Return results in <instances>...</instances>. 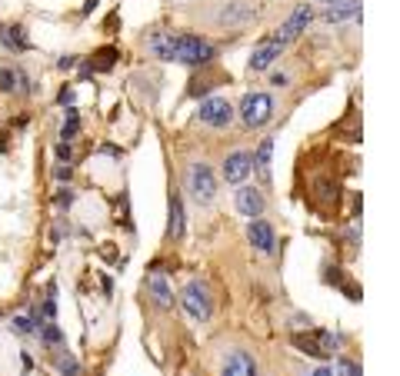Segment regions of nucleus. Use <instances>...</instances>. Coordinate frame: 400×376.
<instances>
[{"instance_id": "obj_2", "label": "nucleus", "mask_w": 400, "mask_h": 376, "mask_svg": "<svg viewBox=\"0 0 400 376\" xmlns=\"http://www.w3.org/2000/svg\"><path fill=\"white\" fill-rule=\"evenodd\" d=\"M184 183H187V190H190V196L197 200V207H207L217 194L214 170H210V164H203V160H194V164L187 166Z\"/></svg>"}, {"instance_id": "obj_3", "label": "nucleus", "mask_w": 400, "mask_h": 376, "mask_svg": "<svg viewBox=\"0 0 400 376\" xmlns=\"http://www.w3.org/2000/svg\"><path fill=\"white\" fill-rule=\"evenodd\" d=\"M180 303H184V310L190 320H197V323L210 320V290H207V283L190 280V283L180 290Z\"/></svg>"}, {"instance_id": "obj_8", "label": "nucleus", "mask_w": 400, "mask_h": 376, "mask_svg": "<svg viewBox=\"0 0 400 376\" xmlns=\"http://www.w3.org/2000/svg\"><path fill=\"white\" fill-rule=\"evenodd\" d=\"M254 17H257V10H254L250 3L231 0V3H224V7H220V14H217V24H220V27H227V31H240V27H247Z\"/></svg>"}, {"instance_id": "obj_23", "label": "nucleus", "mask_w": 400, "mask_h": 376, "mask_svg": "<svg viewBox=\"0 0 400 376\" xmlns=\"http://www.w3.org/2000/svg\"><path fill=\"white\" fill-rule=\"evenodd\" d=\"M337 373L340 376H360V366H357V363H351V360H340L337 363Z\"/></svg>"}, {"instance_id": "obj_18", "label": "nucleus", "mask_w": 400, "mask_h": 376, "mask_svg": "<svg viewBox=\"0 0 400 376\" xmlns=\"http://www.w3.org/2000/svg\"><path fill=\"white\" fill-rule=\"evenodd\" d=\"M3 40H7V47H14V50H27V47H31V40L24 37V27H7V31H3Z\"/></svg>"}, {"instance_id": "obj_17", "label": "nucleus", "mask_w": 400, "mask_h": 376, "mask_svg": "<svg viewBox=\"0 0 400 376\" xmlns=\"http://www.w3.org/2000/svg\"><path fill=\"white\" fill-rule=\"evenodd\" d=\"M184 233V203H180V196L174 194L170 196V220H167V237L170 240H177Z\"/></svg>"}, {"instance_id": "obj_14", "label": "nucleus", "mask_w": 400, "mask_h": 376, "mask_svg": "<svg viewBox=\"0 0 400 376\" xmlns=\"http://www.w3.org/2000/svg\"><path fill=\"white\" fill-rule=\"evenodd\" d=\"M147 293L154 297V303L160 310H170V306H174V290H170V283L160 273H151V276H147Z\"/></svg>"}, {"instance_id": "obj_13", "label": "nucleus", "mask_w": 400, "mask_h": 376, "mask_svg": "<svg viewBox=\"0 0 400 376\" xmlns=\"http://www.w3.org/2000/svg\"><path fill=\"white\" fill-rule=\"evenodd\" d=\"M250 173V153L247 150H237L224 160V180L227 183H240Z\"/></svg>"}, {"instance_id": "obj_4", "label": "nucleus", "mask_w": 400, "mask_h": 376, "mask_svg": "<svg viewBox=\"0 0 400 376\" xmlns=\"http://www.w3.org/2000/svg\"><path fill=\"white\" fill-rule=\"evenodd\" d=\"M274 117V100H270V93H247L244 100H240V120L244 127H263V123Z\"/></svg>"}, {"instance_id": "obj_1", "label": "nucleus", "mask_w": 400, "mask_h": 376, "mask_svg": "<svg viewBox=\"0 0 400 376\" xmlns=\"http://www.w3.org/2000/svg\"><path fill=\"white\" fill-rule=\"evenodd\" d=\"M147 47L154 50V57L160 61H174V63H187V67H200V63L214 61V47L207 44L197 33H170V31H157L151 33Z\"/></svg>"}, {"instance_id": "obj_20", "label": "nucleus", "mask_w": 400, "mask_h": 376, "mask_svg": "<svg viewBox=\"0 0 400 376\" xmlns=\"http://www.w3.org/2000/svg\"><path fill=\"white\" fill-rule=\"evenodd\" d=\"M40 340H44V343H50V346H57V343H63V333L57 330V327H54V323H44V327H40Z\"/></svg>"}, {"instance_id": "obj_27", "label": "nucleus", "mask_w": 400, "mask_h": 376, "mask_svg": "<svg viewBox=\"0 0 400 376\" xmlns=\"http://www.w3.org/2000/svg\"><path fill=\"white\" fill-rule=\"evenodd\" d=\"M74 63H77V61H74V57H63V61H61V70H70Z\"/></svg>"}, {"instance_id": "obj_28", "label": "nucleus", "mask_w": 400, "mask_h": 376, "mask_svg": "<svg viewBox=\"0 0 400 376\" xmlns=\"http://www.w3.org/2000/svg\"><path fill=\"white\" fill-rule=\"evenodd\" d=\"M327 3H337V0H327Z\"/></svg>"}, {"instance_id": "obj_7", "label": "nucleus", "mask_w": 400, "mask_h": 376, "mask_svg": "<svg viewBox=\"0 0 400 376\" xmlns=\"http://www.w3.org/2000/svg\"><path fill=\"white\" fill-rule=\"evenodd\" d=\"M310 20H314L310 3H297V7H293V14L287 17L284 24H280V31H277V37H274V40H277V44H291V40H297L300 33L307 31Z\"/></svg>"}, {"instance_id": "obj_24", "label": "nucleus", "mask_w": 400, "mask_h": 376, "mask_svg": "<svg viewBox=\"0 0 400 376\" xmlns=\"http://www.w3.org/2000/svg\"><path fill=\"white\" fill-rule=\"evenodd\" d=\"M114 57H117V54H114V50H104V54H100V63H97V70H110V67H114Z\"/></svg>"}, {"instance_id": "obj_11", "label": "nucleus", "mask_w": 400, "mask_h": 376, "mask_svg": "<svg viewBox=\"0 0 400 376\" xmlns=\"http://www.w3.org/2000/svg\"><path fill=\"white\" fill-rule=\"evenodd\" d=\"M280 50H284V44H277V40H263L254 54H250V61H247V67H250V74H261V70H267L270 63L280 57Z\"/></svg>"}, {"instance_id": "obj_22", "label": "nucleus", "mask_w": 400, "mask_h": 376, "mask_svg": "<svg viewBox=\"0 0 400 376\" xmlns=\"http://www.w3.org/2000/svg\"><path fill=\"white\" fill-rule=\"evenodd\" d=\"M14 330L24 333V336H31V333H37V323H33V320H27V316H17V320H14Z\"/></svg>"}, {"instance_id": "obj_25", "label": "nucleus", "mask_w": 400, "mask_h": 376, "mask_svg": "<svg viewBox=\"0 0 400 376\" xmlns=\"http://www.w3.org/2000/svg\"><path fill=\"white\" fill-rule=\"evenodd\" d=\"M57 157H61V160H70V143H61V147H57Z\"/></svg>"}, {"instance_id": "obj_12", "label": "nucleus", "mask_w": 400, "mask_h": 376, "mask_svg": "<svg viewBox=\"0 0 400 376\" xmlns=\"http://www.w3.org/2000/svg\"><path fill=\"white\" fill-rule=\"evenodd\" d=\"M263 207H267V200H263V194L257 190V187H240L237 190V210L244 213V217H261Z\"/></svg>"}, {"instance_id": "obj_16", "label": "nucleus", "mask_w": 400, "mask_h": 376, "mask_svg": "<svg viewBox=\"0 0 400 376\" xmlns=\"http://www.w3.org/2000/svg\"><path fill=\"white\" fill-rule=\"evenodd\" d=\"M351 17H360V0H337L334 7H327L323 20L327 24H340V20H351Z\"/></svg>"}, {"instance_id": "obj_21", "label": "nucleus", "mask_w": 400, "mask_h": 376, "mask_svg": "<svg viewBox=\"0 0 400 376\" xmlns=\"http://www.w3.org/2000/svg\"><path fill=\"white\" fill-rule=\"evenodd\" d=\"M57 370H61L63 376H77L80 373V363L74 360V357H57Z\"/></svg>"}, {"instance_id": "obj_26", "label": "nucleus", "mask_w": 400, "mask_h": 376, "mask_svg": "<svg viewBox=\"0 0 400 376\" xmlns=\"http://www.w3.org/2000/svg\"><path fill=\"white\" fill-rule=\"evenodd\" d=\"M307 376H334V370H327V366H321V370H314V373H307Z\"/></svg>"}, {"instance_id": "obj_15", "label": "nucleus", "mask_w": 400, "mask_h": 376, "mask_svg": "<svg viewBox=\"0 0 400 376\" xmlns=\"http://www.w3.org/2000/svg\"><path fill=\"white\" fill-rule=\"evenodd\" d=\"M270 153H274V136H263L261 147H257V153L250 157V166L261 173L263 183H270Z\"/></svg>"}, {"instance_id": "obj_9", "label": "nucleus", "mask_w": 400, "mask_h": 376, "mask_svg": "<svg viewBox=\"0 0 400 376\" xmlns=\"http://www.w3.org/2000/svg\"><path fill=\"white\" fill-rule=\"evenodd\" d=\"M220 376H257V360L247 350H233L220 366Z\"/></svg>"}, {"instance_id": "obj_6", "label": "nucleus", "mask_w": 400, "mask_h": 376, "mask_svg": "<svg viewBox=\"0 0 400 376\" xmlns=\"http://www.w3.org/2000/svg\"><path fill=\"white\" fill-rule=\"evenodd\" d=\"M293 343L300 346L304 353L317 357V360H327V357H334V350H337V340H334V336H330L327 330H310L307 336H304V333H297V336H293Z\"/></svg>"}, {"instance_id": "obj_10", "label": "nucleus", "mask_w": 400, "mask_h": 376, "mask_svg": "<svg viewBox=\"0 0 400 376\" xmlns=\"http://www.w3.org/2000/svg\"><path fill=\"white\" fill-rule=\"evenodd\" d=\"M247 240L254 243V250H261V253H274L277 237H274V226L270 224H263V220H250V226H247Z\"/></svg>"}, {"instance_id": "obj_5", "label": "nucleus", "mask_w": 400, "mask_h": 376, "mask_svg": "<svg viewBox=\"0 0 400 376\" xmlns=\"http://www.w3.org/2000/svg\"><path fill=\"white\" fill-rule=\"evenodd\" d=\"M197 120L207 123V127H214V130H224V127H231V120H233L231 100H224V97H207V100H200Z\"/></svg>"}, {"instance_id": "obj_19", "label": "nucleus", "mask_w": 400, "mask_h": 376, "mask_svg": "<svg viewBox=\"0 0 400 376\" xmlns=\"http://www.w3.org/2000/svg\"><path fill=\"white\" fill-rule=\"evenodd\" d=\"M77 130H80V120H77V110H67V123H63V130H61V136H63V143H67V140H74V136H77Z\"/></svg>"}]
</instances>
